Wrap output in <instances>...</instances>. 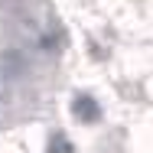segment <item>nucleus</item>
<instances>
[{
    "label": "nucleus",
    "mask_w": 153,
    "mask_h": 153,
    "mask_svg": "<svg viewBox=\"0 0 153 153\" xmlns=\"http://www.w3.org/2000/svg\"><path fill=\"white\" fill-rule=\"evenodd\" d=\"M49 150H52V153H72V143H68L62 134H56V137L49 140Z\"/></svg>",
    "instance_id": "7ed1b4c3"
},
{
    "label": "nucleus",
    "mask_w": 153,
    "mask_h": 153,
    "mask_svg": "<svg viewBox=\"0 0 153 153\" xmlns=\"http://www.w3.org/2000/svg\"><path fill=\"white\" fill-rule=\"evenodd\" d=\"M72 114L91 124V121H98L101 111H98V101H94L91 94H75V101H72Z\"/></svg>",
    "instance_id": "f03ea898"
},
{
    "label": "nucleus",
    "mask_w": 153,
    "mask_h": 153,
    "mask_svg": "<svg viewBox=\"0 0 153 153\" xmlns=\"http://www.w3.org/2000/svg\"><path fill=\"white\" fill-rule=\"evenodd\" d=\"M0 72L10 75V78H20V75L26 72V59H23L16 49H3V56H0Z\"/></svg>",
    "instance_id": "f257e3e1"
}]
</instances>
